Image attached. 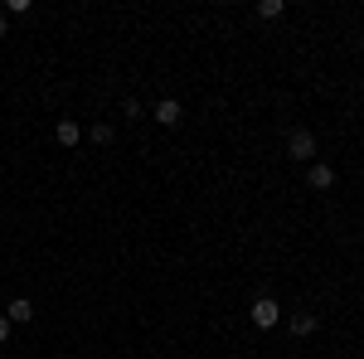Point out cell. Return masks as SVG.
I'll list each match as a JSON object with an SVG mask.
<instances>
[{"mask_svg": "<svg viewBox=\"0 0 364 359\" xmlns=\"http://www.w3.org/2000/svg\"><path fill=\"white\" fill-rule=\"evenodd\" d=\"M248 316H252V326H257V331H272V326L282 321V306L272 301V296H257V301L248 306Z\"/></svg>", "mask_w": 364, "mask_h": 359, "instance_id": "6da1fadb", "label": "cell"}, {"mask_svg": "<svg viewBox=\"0 0 364 359\" xmlns=\"http://www.w3.org/2000/svg\"><path fill=\"white\" fill-rule=\"evenodd\" d=\"M287 156H291V161H316V136H311L306 127H296V132H291V136H287Z\"/></svg>", "mask_w": 364, "mask_h": 359, "instance_id": "7a4b0ae2", "label": "cell"}, {"mask_svg": "<svg viewBox=\"0 0 364 359\" xmlns=\"http://www.w3.org/2000/svg\"><path fill=\"white\" fill-rule=\"evenodd\" d=\"M306 180H311V190H331V185H336V170L326 166V161H311V166H306Z\"/></svg>", "mask_w": 364, "mask_h": 359, "instance_id": "3957f363", "label": "cell"}, {"mask_svg": "<svg viewBox=\"0 0 364 359\" xmlns=\"http://www.w3.org/2000/svg\"><path fill=\"white\" fill-rule=\"evenodd\" d=\"M5 321H10V326H29V321H34V301L15 296V301L5 306Z\"/></svg>", "mask_w": 364, "mask_h": 359, "instance_id": "277c9868", "label": "cell"}, {"mask_svg": "<svg viewBox=\"0 0 364 359\" xmlns=\"http://www.w3.org/2000/svg\"><path fill=\"white\" fill-rule=\"evenodd\" d=\"M156 122H161V127H175V122H180V102H175V97H161V102H156Z\"/></svg>", "mask_w": 364, "mask_h": 359, "instance_id": "5b68a950", "label": "cell"}, {"mask_svg": "<svg viewBox=\"0 0 364 359\" xmlns=\"http://www.w3.org/2000/svg\"><path fill=\"white\" fill-rule=\"evenodd\" d=\"M316 326H321V321H316V311H296V316H291V335H311Z\"/></svg>", "mask_w": 364, "mask_h": 359, "instance_id": "8992f818", "label": "cell"}, {"mask_svg": "<svg viewBox=\"0 0 364 359\" xmlns=\"http://www.w3.org/2000/svg\"><path fill=\"white\" fill-rule=\"evenodd\" d=\"M54 136H58V146H78V122H68V117H63V122L54 127Z\"/></svg>", "mask_w": 364, "mask_h": 359, "instance_id": "52a82bcc", "label": "cell"}, {"mask_svg": "<svg viewBox=\"0 0 364 359\" xmlns=\"http://www.w3.org/2000/svg\"><path fill=\"white\" fill-rule=\"evenodd\" d=\"M282 10H287L282 0H257V15H262V20H277Z\"/></svg>", "mask_w": 364, "mask_h": 359, "instance_id": "ba28073f", "label": "cell"}, {"mask_svg": "<svg viewBox=\"0 0 364 359\" xmlns=\"http://www.w3.org/2000/svg\"><path fill=\"white\" fill-rule=\"evenodd\" d=\"M87 136L97 141V146H107V141H112V127H107V122H97V127H92V132H87Z\"/></svg>", "mask_w": 364, "mask_h": 359, "instance_id": "9c48e42d", "label": "cell"}, {"mask_svg": "<svg viewBox=\"0 0 364 359\" xmlns=\"http://www.w3.org/2000/svg\"><path fill=\"white\" fill-rule=\"evenodd\" d=\"M5 340H10V321L0 316V345H5Z\"/></svg>", "mask_w": 364, "mask_h": 359, "instance_id": "30bf717a", "label": "cell"}, {"mask_svg": "<svg viewBox=\"0 0 364 359\" xmlns=\"http://www.w3.org/2000/svg\"><path fill=\"white\" fill-rule=\"evenodd\" d=\"M0 39H5V10H0Z\"/></svg>", "mask_w": 364, "mask_h": 359, "instance_id": "8fae6325", "label": "cell"}]
</instances>
